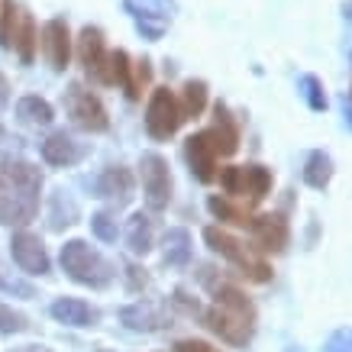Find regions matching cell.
<instances>
[{
  "label": "cell",
  "instance_id": "obj_1",
  "mask_svg": "<svg viewBox=\"0 0 352 352\" xmlns=\"http://www.w3.org/2000/svg\"><path fill=\"white\" fill-rule=\"evenodd\" d=\"M43 171L26 159L0 162V223L26 226L39 214Z\"/></svg>",
  "mask_w": 352,
  "mask_h": 352
},
{
  "label": "cell",
  "instance_id": "obj_2",
  "mask_svg": "<svg viewBox=\"0 0 352 352\" xmlns=\"http://www.w3.org/2000/svg\"><path fill=\"white\" fill-rule=\"evenodd\" d=\"M204 323L223 342L245 349L252 342V336H256V304L245 298L236 285L226 281V285H220L214 291V307L204 310Z\"/></svg>",
  "mask_w": 352,
  "mask_h": 352
},
{
  "label": "cell",
  "instance_id": "obj_3",
  "mask_svg": "<svg viewBox=\"0 0 352 352\" xmlns=\"http://www.w3.org/2000/svg\"><path fill=\"white\" fill-rule=\"evenodd\" d=\"M58 262H62L65 275L78 285H85V288H107L113 281V265L97 249H91L85 239H68L62 245Z\"/></svg>",
  "mask_w": 352,
  "mask_h": 352
},
{
  "label": "cell",
  "instance_id": "obj_4",
  "mask_svg": "<svg viewBox=\"0 0 352 352\" xmlns=\"http://www.w3.org/2000/svg\"><path fill=\"white\" fill-rule=\"evenodd\" d=\"M204 243L210 245L217 256H223L226 262H230L243 278H249V281H258V285H262V281L272 278V265L258 256L252 245L239 243L236 236L223 233V230H217V226H207V230H204Z\"/></svg>",
  "mask_w": 352,
  "mask_h": 352
},
{
  "label": "cell",
  "instance_id": "obj_5",
  "mask_svg": "<svg viewBox=\"0 0 352 352\" xmlns=\"http://www.w3.org/2000/svg\"><path fill=\"white\" fill-rule=\"evenodd\" d=\"M65 110L78 129L85 133H107L110 129V117L107 107L100 104V97L91 94L85 85H72L65 91Z\"/></svg>",
  "mask_w": 352,
  "mask_h": 352
},
{
  "label": "cell",
  "instance_id": "obj_6",
  "mask_svg": "<svg viewBox=\"0 0 352 352\" xmlns=\"http://www.w3.org/2000/svg\"><path fill=\"white\" fill-rule=\"evenodd\" d=\"M139 175H142V191H146L149 210L152 214H162L171 204V191H175L168 162L162 159L159 152H146V155L139 159Z\"/></svg>",
  "mask_w": 352,
  "mask_h": 352
},
{
  "label": "cell",
  "instance_id": "obj_7",
  "mask_svg": "<svg viewBox=\"0 0 352 352\" xmlns=\"http://www.w3.org/2000/svg\"><path fill=\"white\" fill-rule=\"evenodd\" d=\"M182 107H178V97L171 94L168 87H155L149 97V107H146V133L152 139H171L182 126Z\"/></svg>",
  "mask_w": 352,
  "mask_h": 352
},
{
  "label": "cell",
  "instance_id": "obj_8",
  "mask_svg": "<svg viewBox=\"0 0 352 352\" xmlns=\"http://www.w3.org/2000/svg\"><path fill=\"white\" fill-rule=\"evenodd\" d=\"M123 7L126 13L136 20L139 32L155 43L162 39V32L168 30V23L175 20V13H178V3L175 0H123Z\"/></svg>",
  "mask_w": 352,
  "mask_h": 352
},
{
  "label": "cell",
  "instance_id": "obj_9",
  "mask_svg": "<svg viewBox=\"0 0 352 352\" xmlns=\"http://www.w3.org/2000/svg\"><path fill=\"white\" fill-rule=\"evenodd\" d=\"M78 62L85 68V75L97 85H113L110 78V52L104 43V32L97 26H85L78 36Z\"/></svg>",
  "mask_w": 352,
  "mask_h": 352
},
{
  "label": "cell",
  "instance_id": "obj_10",
  "mask_svg": "<svg viewBox=\"0 0 352 352\" xmlns=\"http://www.w3.org/2000/svg\"><path fill=\"white\" fill-rule=\"evenodd\" d=\"M10 256L26 275H49V252H45L43 239L36 233H26V230H23V233H13Z\"/></svg>",
  "mask_w": 352,
  "mask_h": 352
},
{
  "label": "cell",
  "instance_id": "obj_11",
  "mask_svg": "<svg viewBox=\"0 0 352 352\" xmlns=\"http://www.w3.org/2000/svg\"><path fill=\"white\" fill-rule=\"evenodd\" d=\"M184 159H188V168L201 184H210L217 178V159L220 155L214 152L207 133H194V136L184 139Z\"/></svg>",
  "mask_w": 352,
  "mask_h": 352
},
{
  "label": "cell",
  "instance_id": "obj_12",
  "mask_svg": "<svg viewBox=\"0 0 352 352\" xmlns=\"http://www.w3.org/2000/svg\"><path fill=\"white\" fill-rule=\"evenodd\" d=\"M120 320L133 333H159V330H165V327H171L165 307L155 304V300H136V304L123 307L120 310Z\"/></svg>",
  "mask_w": 352,
  "mask_h": 352
},
{
  "label": "cell",
  "instance_id": "obj_13",
  "mask_svg": "<svg viewBox=\"0 0 352 352\" xmlns=\"http://www.w3.org/2000/svg\"><path fill=\"white\" fill-rule=\"evenodd\" d=\"M43 52L49 58L55 72H65L68 62H72V32H68V23L65 20H49L43 26Z\"/></svg>",
  "mask_w": 352,
  "mask_h": 352
},
{
  "label": "cell",
  "instance_id": "obj_14",
  "mask_svg": "<svg viewBox=\"0 0 352 352\" xmlns=\"http://www.w3.org/2000/svg\"><path fill=\"white\" fill-rule=\"evenodd\" d=\"M252 236H256L258 249L265 252H285V245L291 239V230H288V220L281 214H262V217H252Z\"/></svg>",
  "mask_w": 352,
  "mask_h": 352
},
{
  "label": "cell",
  "instance_id": "obj_15",
  "mask_svg": "<svg viewBox=\"0 0 352 352\" xmlns=\"http://www.w3.org/2000/svg\"><path fill=\"white\" fill-rule=\"evenodd\" d=\"M94 188H97V197L110 201L113 207H126V204L133 201V175H129V168H123V165L104 168Z\"/></svg>",
  "mask_w": 352,
  "mask_h": 352
},
{
  "label": "cell",
  "instance_id": "obj_16",
  "mask_svg": "<svg viewBox=\"0 0 352 352\" xmlns=\"http://www.w3.org/2000/svg\"><path fill=\"white\" fill-rule=\"evenodd\" d=\"M207 139H210V146H214L217 155H233L239 149V126H236V120L230 117V110L226 104H217L214 107V126L204 129Z\"/></svg>",
  "mask_w": 352,
  "mask_h": 352
},
{
  "label": "cell",
  "instance_id": "obj_17",
  "mask_svg": "<svg viewBox=\"0 0 352 352\" xmlns=\"http://www.w3.org/2000/svg\"><path fill=\"white\" fill-rule=\"evenodd\" d=\"M49 314H52L58 323H65V327H94V323L100 320V314L78 298H58L52 307H49Z\"/></svg>",
  "mask_w": 352,
  "mask_h": 352
},
{
  "label": "cell",
  "instance_id": "obj_18",
  "mask_svg": "<svg viewBox=\"0 0 352 352\" xmlns=\"http://www.w3.org/2000/svg\"><path fill=\"white\" fill-rule=\"evenodd\" d=\"M81 155H85V149H81L65 129L62 133H52V136L43 142V159L49 162V165H58V168H68V165L81 162Z\"/></svg>",
  "mask_w": 352,
  "mask_h": 352
},
{
  "label": "cell",
  "instance_id": "obj_19",
  "mask_svg": "<svg viewBox=\"0 0 352 352\" xmlns=\"http://www.w3.org/2000/svg\"><path fill=\"white\" fill-rule=\"evenodd\" d=\"M162 258L168 268H184L191 262V233L184 226H171L162 243Z\"/></svg>",
  "mask_w": 352,
  "mask_h": 352
},
{
  "label": "cell",
  "instance_id": "obj_20",
  "mask_svg": "<svg viewBox=\"0 0 352 352\" xmlns=\"http://www.w3.org/2000/svg\"><path fill=\"white\" fill-rule=\"evenodd\" d=\"M16 117H20L23 123H30V126H49V123L55 120V110L45 97L26 94V97L16 100Z\"/></svg>",
  "mask_w": 352,
  "mask_h": 352
},
{
  "label": "cell",
  "instance_id": "obj_21",
  "mask_svg": "<svg viewBox=\"0 0 352 352\" xmlns=\"http://www.w3.org/2000/svg\"><path fill=\"white\" fill-rule=\"evenodd\" d=\"M126 245L133 256H146L152 249V217L149 214H133L126 223Z\"/></svg>",
  "mask_w": 352,
  "mask_h": 352
},
{
  "label": "cell",
  "instance_id": "obj_22",
  "mask_svg": "<svg viewBox=\"0 0 352 352\" xmlns=\"http://www.w3.org/2000/svg\"><path fill=\"white\" fill-rule=\"evenodd\" d=\"M304 182H307L314 191H323V188L333 182V159L323 149L307 155V162H304Z\"/></svg>",
  "mask_w": 352,
  "mask_h": 352
},
{
  "label": "cell",
  "instance_id": "obj_23",
  "mask_svg": "<svg viewBox=\"0 0 352 352\" xmlns=\"http://www.w3.org/2000/svg\"><path fill=\"white\" fill-rule=\"evenodd\" d=\"M36 45H39V32H36V20L30 13H20V23H16V36H13V49L20 52V62L30 65L36 58Z\"/></svg>",
  "mask_w": 352,
  "mask_h": 352
},
{
  "label": "cell",
  "instance_id": "obj_24",
  "mask_svg": "<svg viewBox=\"0 0 352 352\" xmlns=\"http://www.w3.org/2000/svg\"><path fill=\"white\" fill-rule=\"evenodd\" d=\"M268 191H272V171L265 165H243V194H249V201H265Z\"/></svg>",
  "mask_w": 352,
  "mask_h": 352
},
{
  "label": "cell",
  "instance_id": "obj_25",
  "mask_svg": "<svg viewBox=\"0 0 352 352\" xmlns=\"http://www.w3.org/2000/svg\"><path fill=\"white\" fill-rule=\"evenodd\" d=\"M72 223H78V204L72 201V194L58 188L52 194V201H49V226L52 230H65Z\"/></svg>",
  "mask_w": 352,
  "mask_h": 352
},
{
  "label": "cell",
  "instance_id": "obj_26",
  "mask_svg": "<svg viewBox=\"0 0 352 352\" xmlns=\"http://www.w3.org/2000/svg\"><path fill=\"white\" fill-rule=\"evenodd\" d=\"M178 107H182V120H197L204 110H207V85H204V81H194V78L184 81Z\"/></svg>",
  "mask_w": 352,
  "mask_h": 352
},
{
  "label": "cell",
  "instance_id": "obj_27",
  "mask_svg": "<svg viewBox=\"0 0 352 352\" xmlns=\"http://www.w3.org/2000/svg\"><path fill=\"white\" fill-rule=\"evenodd\" d=\"M110 78H113V81H117V85L126 91L129 100H139L136 85H133V62H129V55L123 52V49L110 52Z\"/></svg>",
  "mask_w": 352,
  "mask_h": 352
},
{
  "label": "cell",
  "instance_id": "obj_28",
  "mask_svg": "<svg viewBox=\"0 0 352 352\" xmlns=\"http://www.w3.org/2000/svg\"><path fill=\"white\" fill-rule=\"evenodd\" d=\"M207 210H210L220 223H233V226H249L252 223V214H249V210L223 201V197H207Z\"/></svg>",
  "mask_w": 352,
  "mask_h": 352
},
{
  "label": "cell",
  "instance_id": "obj_29",
  "mask_svg": "<svg viewBox=\"0 0 352 352\" xmlns=\"http://www.w3.org/2000/svg\"><path fill=\"white\" fill-rule=\"evenodd\" d=\"M298 91H300V97L307 100V107L314 110V113H323V110H327V104H330V100H327V91H323V81L317 75H304V78H300Z\"/></svg>",
  "mask_w": 352,
  "mask_h": 352
},
{
  "label": "cell",
  "instance_id": "obj_30",
  "mask_svg": "<svg viewBox=\"0 0 352 352\" xmlns=\"http://www.w3.org/2000/svg\"><path fill=\"white\" fill-rule=\"evenodd\" d=\"M16 23H20V7H16V0H3V3H0V45H3V49H13Z\"/></svg>",
  "mask_w": 352,
  "mask_h": 352
},
{
  "label": "cell",
  "instance_id": "obj_31",
  "mask_svg": "<svg viewBox=\"0 0 352 352\" xmlns=\"http://www.w3.org/2000/svg\"><path fill=\"white\" fill-rule=\"evenodd\" d=\"M0 291H3V294H13V298H23V300L36 298V288H32L30 281L16 278L3 262H0Z\"/></svg>",
  "mask_w": 352,
  "mask_h": 352
},
{
  "label": "cell",
  "instance_id": "obj_32",
  "mask_svg": "<svg viewBox=\"0 0 352 352\" xmlns=\"http://www.w3.org/2000/svg\"><path fill=\"white\" fill-rule=\"evenodd\" d=\"M26 330H30V320L23 317L20 310L0 304V333H3V336H13V333H26Z\"/></svg>",
  "mask_w": 352,
  "mask_h": 352
},
{
  "label": "cell",
  "instance_id": "obj_33",
  "mask_svg": "<svg viewBox=\"0 0 352 352\" xmlns=\"http://www.w3.org/2000/svg\"><path fill=\"white\" fill-rule=\"evenodd\" d=\"M91 230H94V236L100 243H117V220H113V214H107V210H100V214L91 217Z\"/></svg>",
  "mask_w": 352,
  "mask_h": 352
},
{
  "label": "cell",
  "instance_id": "obj_34",
  "mask_svg": "<svg viewBox=\"0 0 352 352\" xmlns=\"http://www.w3.org/2000/svg\"><path fill=\"white\" fill-rule=\"evenodd\" d=\"M323 352H352V327L330 333V340L323 342Z\"/></svg>",
  "mask_w": 352,
  "mask_h": 352
},
{
  "label": "cell",
  "instance_id": "obj_35",
  "mask_svg": "<svg viewBox=\"0 0 352 352\" xmlns=\"http://www.w3.org/2000/svg\"><path fill=\"white\" fill-rule=\"evenodd\" d=\"M220 184L226 194H243V165H230L220 171Z\"/></svg>",
  "mask_w": 352,
  "mask_h": 352
},
{
  "label": "cell",
  "instance_id": "obj_36",
  "mask_svg": "<svg viewBox=\"0 0 352 352\" xmlns=\"http://www.w3.org/2000/svg\"><path fill=\"white\" fill-rule=\"evenodd\" d=\"M123 278H126V288L129 291H142V288H149V275H146V268H139L129 262L126 268H123Z\"/></svg>",
  "mask_w": 352,
  "mask_h": 352
},
{
  "label": "cell",
  "instance_id": "obj_37",
  "mask_svg": "<svg viewBox=\"0 0 352 352\" xmlns=\"http://www.w3.org/2000/svg\"><path fill=\"white\" fill-rule=\"evenodd\" d=\"M152 81V68H149V62L142 58L139 65H133V85H136V94H142V87Z\"/></svg>",
  "mask_w": 352,
  "mask_h": 352
},
{
  "label": "cell",
  "instance_id": "obj_38",
  "mask_svg": "<svg viewBox=\"0 0 352 352\" xmlns=\"http://www.w3.org/2000/svg\"><path fill=\"white\" fill-rule=\"evenodd\" d=\"M175 352H220V349L204 340H178L175 342Z\"/></svg>",
  "mask_w": 352,
  "mask_h": 352
},
{
  "label": "cell",
  "instance_id": "obj_39",
  "mask_svg": "<svg viewBox=\"0 0 352 352\" xmlns=\"http://www.w3.org/2000/svg\"><path fill=\"white\" fill-rule=\"evenodd\" d=\"M175 304H178L184 314H191V317H197V314H201V304H197V300H191L184 291H175Z\"/></svg>",
  "mask_w": 352,
  "mask_h": 352
},
{
  "label": "cell",
  "instance_id": "obj_40",
  "mask_svg": "<svg viewBox=\"0 0 352 352\" xmlns=\"http://www.w3.org/2000/svg\"><path fill=\"white\" fill-rule=\"evenodd\" d=\"M7 104H10V81L0 75V113L7 110Z\"/></svg>",
  "mask_w": 352,
  "mask_h": 352
},
{
  "label": "cell",
  "instance_id": "obj_41",
  "mask_svg": "<svg viewBox=\"0 0 352 352\" xmlns=\"http://www.w3.org/2000/svg\"><path fill=\"white\" fill-rule=\"evenodd\" d=\"M13 352H52V349H45V346H20V349H13Z\"/></svg>",
  "mask_w": 352,
  "mask_h": 352
},
{
  "label": "cell",
  "instance_id": "obj_42",
  "mask_svg": "<svg viewBox=\"0 0 352 352\" xmlns=\"http://www.w3.org/2000/svg\"><path fill=\"white\" fill-rule=\"evenodd\" d=\"M342 113H346V126L352 129V104H349V100H346V104H342Z\"/></svg>",
  "mask_w": 352,
  "mask_h": 352
},
{
  "label": "cell",
  "instance_id": "obj_43",
  "mask_svg": "<svg viewBox=\"0 0 352 352\" xmlns=\"http://www.w3.org/2000/svg\"><path fill=\"white\" fill-rule=\"evenodd\" d=\"M342 16H346V20L352 23V3H346V7H342Z\"/></svg>",
  "mask_w": 352,
  "mask_h": 352
},
{
  "label": "cell",
  "instance_id": "obj_44",
  "mask_svg": "<svg viewBox=\"0 0 352 352\" xmlns=\"http://www.w3.org/2000/svg\"><path fill=\"white\" fill-rule=\"evenodd\" d=\"M0 142H10V133H7V129H0Z\"/></svg>",
  "mask_w": 352,
  "mask_h": 352
},
{
  "label": "cell",
  "instance_id": "obj_45",
  "mask_svg": "<svg viewBox=\"0 0 352 352\" xmlns=\"http://www.w3.org/2000/svg\"><path fill=\"white\" fill-rule=\"evenodd\" d=\"M288 352H304V349H300V346H288Z\"/></svg>",
  "mask_w": 352,
  "mask_h": 352
},
{
  "label": "cell",
  "instance_id": "obj_46",
  "mask_svg": "<svg viewBox=\"0 0 352 352\" xmlns=\"http://www.w3.org/2000/svg\"><path fill=\"white\" fill-rule=\"evenodd\" d=\"M346 100H349V104H352V91H349V97H346Z\"/></svg>",
  "mask_w": 352,
  "mask_h": 352
},
{
  "label": "cell",
  "instance_id": "obj_47",
  "mask_svg": "<svg viewBox=\"0 0 352 352\" xmlns=\"http://www.w3.org/2000/svg\"><path fill=\"white\" fill-rule=\"evenodd\" d=\"M349 58H352V55H349Z\"/></svg>",
  "mask_w": 352,
  "mask_h": 352
}]
</instances>
